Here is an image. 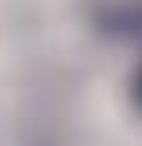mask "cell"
Returning a JSON list of instances; mask_svg holds the SVG:
<instances>
[{
  "mask_svg": "<svg viewBox=\"0 0 142 146\" xmlns=\"http://www.w3.org/2000/svg\"><path fill=\"white\" fill-rule=\"evenodd\" d=\"M91 20L111 36H130L142 28V0H87Z\"/></svg>",
  "mask_w": 142,
  "mask_h": 146,
  "instance_id": "1",
  "label": "cell"
},
{
  "mask_svg": "<svg viewBox=\"0 0 142 146\" xmlns=\"http://www.w3.org/2000/svg\"><path fill=\"white\" fill-rule=\"evenodd\" d=\"M134 103L142 107V67H138V75H134Z\"/></svg>",
  "mask_w": 142,
  "mask_h": 146,
  "instance_id": "2",
  "label": "cell"
}]
</instances>
